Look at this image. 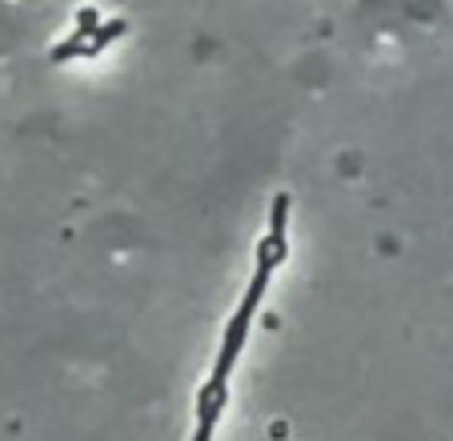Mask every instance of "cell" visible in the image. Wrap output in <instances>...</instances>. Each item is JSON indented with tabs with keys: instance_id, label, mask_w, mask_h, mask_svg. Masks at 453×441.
<instances>
[{
	"instance_id": "1",
	"label": "cell",
	"mask_w": 453,
	"mask_h": 441,
	"mask_svg": "<svg viewBox=\"0 0 453 441\" xmlns=\"http://www.w3.org/2000/svg\"><path fill=\"white\" fill-rule=\"evenodd\" d=\"M289 209H293L289 193H277L273 205H269V229H265V237L257 241L253 277H249V285H245V298H241L237 313H233L229 325H225L217 361L205 377V382L217 385V390H229V374H233V365H237L241 349H245V341H249V329H253V317H257V309H261V301H265L269 281H273V273L281 269V261L289 257Z\"/></svg>"
}]
</instances>
